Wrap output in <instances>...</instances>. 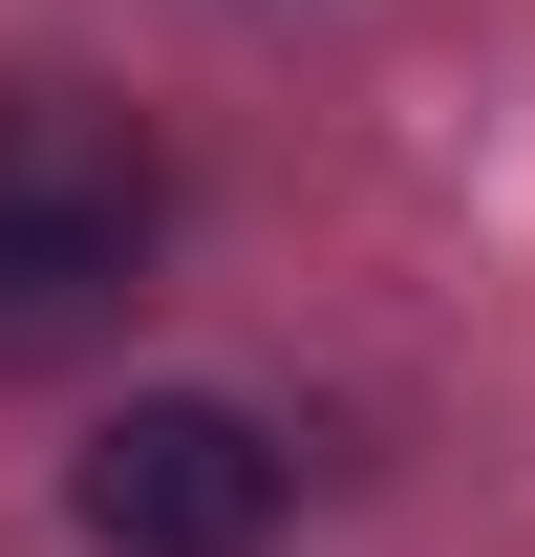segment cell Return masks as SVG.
<instances>
[{"mask_svg":"<svg viewBox=\"0 0 535 557\" xmlns=\"http://www.w3.org/2000/svg\"><path fill=\"white\" fill-rule=\"evenodd\" d=\"M150 278V129L86 86H0V386H43Z\"/></svg>","mask_w":535,"mask_h":557,"instance_id":"6da1fadb","label":"cell"},{"mask_svg":"<svg viewBox=\"0 0 535 557\" xmlns=\"http://www.w3.org/2000/svg\"><path fill=\"white\" fill-rule=\"evenodd\" d=\"M65 515H86L108 557H258V536H278V429L214 408V386H150V408L86 429Z\"/></svg>","mask_w":535,"mask_h":557,"instance_id":"7a4b0ae2","label":"cell"}]
</instances>
